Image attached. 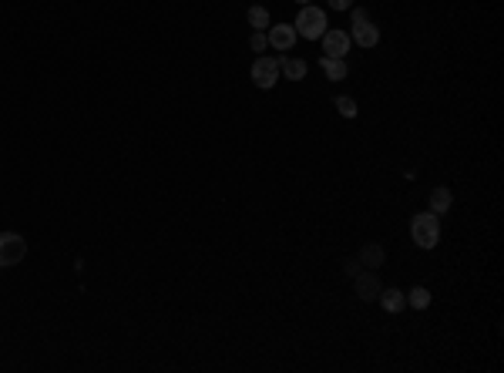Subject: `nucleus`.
<instances>
[{
	"label": "nucleus",
	"mask_w": 504,
	"mask_h": 373,
	"mask_svg": "<svg viewBox=\"0 0 504 373\" xmlns=\"http://www.w3.org/2000/svg\"><path fill=\"white\" fill-rule=\"evenodd\" d=\"M323 54L327 58H347L350 54V34L347 31H336V27L327 31L323 34Z\"/></svg>",
	"instance_id": "obj_5"
},
{
	"label": "nucleus",
	"mask_w": 504,
	"mask_h": 373,
	"mask_svg": "<svg viewBox=\"0 0 504 373\" xmlns=\"http://www.w3.org/2000/svg\"><path fill=\"white\" fill-rule=\"evenodd\" d=\"M353 279H356L353 286H356V296H360V300H376V296H380V279H376L373 269H360Z\"/></svg>",
	"instance_id": "obj_7"
},
{
	"label": "nucleus",
	"mask_w": 504,
	"mask_h": 373,
	"mask_svg": "<svg viewBox=\"0 0 504 373\" xmlns=\"http://www.w3.org/2000/svg\"><path fill=\"white\" fill-rule=\"evenodd\" d=\"M380 263H383V249H380L376 242L363 245V252H360V266H363V269H380Z\"/></svg>",
	"instance_id": "obj_13"
},
{
	"label": "nucleus",
	"mask_w": 504,
	"mask_h": 373,
	"mask_svg": "<svg viewBox=\"0 0 504 373\" xmlns=\"http://www.w3.org/2000/svg\"><path fill=\"white\" fill-rule=\"evenodd\" d=\"M279 71H283L289 81H303L306 78L309 64L303 61V58H279Z\"/></svg>",
	"instance_id": "obj_10"
},
{
	"label": "nucleus",
	"mask_w": 504,
	"mask_h": 373,
	"mask_svg": "<svg viewBox=\"0 0 504 373\" xmlns=\"http://www.w3.org/2000/svg\"><path fill=\"white\" fill-rule=\"evenodd\" d=\"M245 21H249V27H256V31H269V10L256 3V7H249Z\"/></svg>",
	"instance_id": "obj_14"
},
{
	"label": "nucleus",
	"mask_w": 504,
	"mask_h": 373,
	"mask_svg": "<svg viewBox=\"0 0 504 373\" xmlns=\"http://www.w3.org/2000/svg\"><path fill=\"white\" fill-rule=\"evenodd\" d=\"M353 44H360V47H376V44H380V27H376L373 21L353 24Z\"/></svg>",
	"instance_id": "obj_8"
},
{
	"label": "nucleus",
	"mask_w": 504,
	"mask_h": 373,
	"mask_svg": "<svg viewBox=\"0 0 504 373\" xmlns=\"http://www.w3.org/2000/svg\"><path fill=\"white\" fill-rule=\"evenodd\" d=\"M249 47H252L256 54H263L266 47H269V37H266V31H256V34L249 37Z\"/></svg>",
	"instance_id": "obj_17"
},
{
	"label": "nucleus",
	"mask_w": 504,
	"mask_h": 373,
	"mask_svg": "<svg viewBox=\"0 0 504 373\" xmlns=\"http://www.w3.org/2000/svg\"><path fill=\"white\" fill-rule=\"evenodd\" d=\"M296 34L299 37H306V41H320L323 34H327V14H323V7H313V3H303V10L296 14Z\"/></svg>",
	"instance_id": "obj_1"
},
{
	"label": "nucleus",
	"mask_w": 504,
	"mask_h": 373,
	"mask_svg": "<svg viewBox=\"0 0 504 373\" xmlns=\"http://www.w3.org/2000/svg\"><path fill=\"white\" fill-rule=\"evenodd\" d=\"M407 303L414 309H427L431 306V289H427V286H414V289L407 293Z\"/></svg>",
	"instance_id": "obj_15"
},
{
	"label": "nucleus",
	"mask_w": 504,
	"mask_h": 373,
	"mask_svg": "<svg viewBox=\"0 0 504 373\" xmlns=\"http://www.w3.org/2000/svg\"><path fill=\"white\" fill-rule=\"evenodd\" d=\"M299 3H309V0H299Z\"/></svg>",
	"instance_id": "obj_20"
},
{
	"label": "nucleus",
	"mask_w": 504,
	"mask_h": 373,
	"mask_svg": "<svg viewBox=\"0 0 504 373\" xmlns=\"http://www.w3.org/2000/svg\"><path fill=\"white\" fill-rule=\"evenodd\" d=\"M279 58H269V54H263V58H256V64H252V71H249V78H252V85L256 88H276V81H279Z\"/></svg>",
	"instance_id": "obj_3"
},
{
	"label": "nucleus",
	"mask_w": 504,
	"mask_h": 373,
	"mask_svg": "<svg viewBox=\"0 0 504 373\" xmlns=\"http://www.w3.org/2000/svg\"><path fill=\"white\" fill-rule=\"evenodd\" d=\"M451 202H454L451 189H447V185H437V189L431 192V212H434V216H444V212L451 209Z\"/></svg>",
	"instance_id": "obj_11"
},
{
	"label": "nucleus",
	"mask_w": 504,
	"mask_h": 373,
	"mask_svg": "<svg viewBox=\"0 0 504 373\" xmlns=\"http://www.w3.org/2000/svg\"><path fill=\"white\" fill-rule=\"evenodd\" d=\"M266 37H269V47H276V51H293V44H296V27L293 24H272Z\"/></svg>",
	"instance_id": "obj_6"
},
{
	"label": "nucleus",
	"mask_w": 504,
	"mask_h": 373,
	"mask_svg": "<svg viewBox=\"0 0 504 373\" xmlns=\"http://www.w3.org/2000/svg\"><path fill=\"white\" fill-rule=\"evenodd\" d=\"M320 67H323V74H327L329 81H343L347 74H350V67H347V61L343 58H320Z\"/></svg>",
	"instance_id": "obj_9"
},
{
	"label": "nucleus",
	"mask_w": 504,
	"mask_h": 373,
	"mask_svg": "<svg viewBox=\"0 0 504 373\" xmlns=\"http://www.w3.org/2000/svg\"><path fill=\"white\" fill-rule=\"evenodd\" d=\"M363 21H370V14L363 7H353V24H363Z\"/></svg>",
	"instance_id": "obj_18"
},
{
	"label": "nucleus",
	"mask_w": 504,
	"mask_h": 373,
	"mask_svg": "<svg viewBox=\"0 0 504 373\" xmlns=\"http://www.w3.org/2000/svg\"><path fill=\"white\" fill-rule=\"evenodd\" d=\"M336 111H340L343 118H356V101L343 94V98H336Z\"/></svg>",
	"instance_id": "obj_16"
},
{
	"label": "nucleus",
	"mask_w": 504,
	"mask_h": 373,
	"mask_svg": "<svg viewBox=\"0 0 504 373\" xmlns=\"http://www.w3.org/2000/svg\"><path fill=\"white\" fill-rule=\"evenodd\" d=\"M376 300H380V306L387 309V313H400V309H403V303H407V296H403L400 289H380V296H376Z\"/></svg>",
	"instance_id": "obj_12"
},
{
	"label": "nucleus",
	"mask_w": 504,
	"mask_h": 373,
	"mask_svg": "<svg viewBox=\"0 0 504 373\" xmlns=\"http://www.w3.org/2000/svg\"><path fill=\"white\" fill-rule=\"evenodd\" d=\"M24 256H27V239L17 232H0V269L24 263Z\"/></svg>",
	"instance_id": "obj_4"
},
{
	"label": "nucleus",
	"mask_w": 504,
	"mask_h": 373,
	"mask_svg": "<svg viewBox=\"0 0 504 373\" xmlns=\"http://www.w3.org/2000/svg\"><path fill=\"white\" fill-rule=\"evenodd\" d=\"M329 7H333V10H350L353 0H329Z\"/></svg>",
	"instance_id": "obj_19"
},
{
	"label": "nucleus",
	"mask_w": 504,
	"mask_h": 373,
	"mask_svg": "<svg viewBox=\"0 0 504 373\" xmlns=\"http://www.w3.org/2000/svg\"><path fill=\"white\" fill-rule=\"evenodd\" d=\"M410 239H414L420 249H434L440 242V216H434L431 209L420 212V216H414V222H410Z\"/></svg>",
	"instance_id": "obj_2"
}]
</instances>
